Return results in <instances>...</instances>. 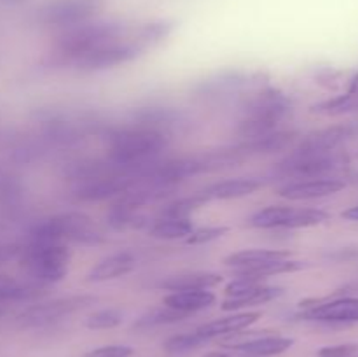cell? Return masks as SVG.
Wrapping results in <instances>:
<instances>
[{
	"mask_svg": "<svg viewBox=\"0 0 358 357\" xmlns=\"http://www.w3.org/2000/svg\"><path fill=\"white\" fill-rule=\"evenodd\" d=\"M170 144V135L150 126L129 122L108 132L107 158L135 177L142 164L161 158Z\"/></svg>",
	"mask_w": 358,
	"mask_h": 357,
	"instance_id": "1",
	"label": "cell"
},
{
	"mask_svg": "<svg viewBox=\"0 0 358 357\" xmlns=\"http://www.w3.org/2000/svg\"><path fill=\"white\" fill-rule=\"evenodd\" d=\"M292 112V102L287 94L276 90H264L248 100L243 108V118L238 122V135L243 140L266 135L285 121Z\"/></svg>",
	"mask_w": 358,
	"mask_h": 357,
	"instance_id": "2",
	"label": "cell"
},
{
	"mask_svg": "<svg viewBox=\"0 0 358 357\" xmlns=\"http://www.w3.org/2000/svg\"><path fill=\"white\" fill-rule=\"evenodd\" d=\"M28 241H76L83 245H96L103 241V237L86 214L62 212L35 223L28 233Z\"/></svg>",
	"mask_w": 358,
	"mask_h": 357,
	"instance_id": "3",
	"label": "cell"
},
{
	"mask_svg": "<svg viewBox=\"0 0 358 357\" xmlns=\"http://www.w3.org/2000/svg\"><path fill=\"white\" fill-rule=\"evenodd\" d=\"M126 35V27L117 21H84L65 28L56 38V52L62 63H69L76 56L94 48L117 41Z\"/></svg>",
	"mask_w": 358,
	"mask_h": 357,
	"instance_id": "4",
	"label": "cell"
},
{
	"mask_svg": "<svg viewBox=\"0 0 358 357\" xmlns=\"http://www.w3.org/2000/svg\"><path fill=\"white\" fill-rule=\"evenodd\" d=\"M70 248L59 241H28L21 262L38 286H51L69 273Z\"/></svg>",
	"mask_w": 358,
	"mask_h": 357,
	"instance_id": "5",
	"label": "cell"
},
{
	"mask_svg": "<svg viewBox=\"0 0 358 357\" xmlns=\"http://www.w3.org/2000/svg\"><path fill=\"white\" fill-rule=\"evenodd\" d=\"M348 164V158L341 150L332 153H310V150L292 149L289 156L275 164V174L287 178H318L327 177L332 172H338Z\"/></svg>",
	"mask_w": 358,
	"mask_h": 357,
	"instance_id": "6",
	"label": "cell"
},
{
	"mask_svg": "<svg viewBox=\"0 0 358 357\" xmlns=\"http://www.w3.org/2000/svg\"><path fill=\"white\" fill-rule=\"evenodd\" d=\"M142 51L143 48L136 42V38L128 41L126 37H122L76 56L73 59H70L69 65L77 70H83V72H96V70L114 69V66L133 62L135 58H138Z\"/></svg>",
	"mask_w": 358,
	"mask_h": 357,
	"instance_id": "7",
	"label": "cell"
},
{
	"mask_svg": "<svg viewBox=\"0 0 358 357\" xmlns=\"http://www.w3.org/2000/svg\"><path fill=\"white\" fill-rule=\"evenodd\" d=\"M94 303H96V296H91V294H72V296L56 298V300L34 304L24 310L20 315V322L23 328H44V326L55 324L63 317H69V315L84 310Z\"/></svg>",
	"mask_w": 358,
	"mask_h": 357,
	"instance_id": "8",
	"label": "cell"
},
{
	"mask_svg": "<svg viewBox=\"0 0 358 357\" xmlns=\"http://www.w3.org/2000/svg\"><path fill=\"white\" fill-rule=\"evenodd\" d=\"M101 0H52L38 13V20L45 27L70 28L90 21L98 13Z\"/></svg>",
	"mask_w": 358,
	"mask_h": 357,
	"instance_id": "9",
	"label": "cell"
},
{
	"mask_svg": "<svg viewBox=\"0 0 358 357\" xmlns=\"http://www.w3.org/2000/svg\"><path fill=\"white\" fill-rule=\"evenodd\" d=\"M136 182L133 175L128 174H112L103 175V177L91 178V181L79 182L73 188L72 195L77 202L84 203H96L107 202V200H117L122 195L135 188Z\"/></svg>",
	"mask_w": 358,
	"mask_h": 357,
	"instance_id": "10",
	"label": "cell"
},
{
	"mask_svg": "<svg viewBox=\"0 0 358 357\" xmlns=\"http://www.w3.org/2000/svg\"><path fill=\"white\" fill-rule=\"evenodd\" d=\"M346 188V182L341 178L318 177V178H301V181H290L283 184L276 191L280 198L290 200V202H304V200L327 198L336 195Z\"/></svg>",
	"mask_w": 358,
	"mask_h": 357,
	"instance_id": "11",
	"label": "cell"
},
{
	"mask_svg": "<svg viewBox=\"0 0 358 357\" xmlns=\"http://www.w3.org/2000/svg\"><path fill=\"white\" fill-rule=\"evenodd\" d=\"M358 135V122H345V125L329 126L325 130L311 133L301 140L299 146L294 149L297 150H310V153H332L339 150L343 144L352 140Z\"/></svg>",
	"mask_w": 358,
	"mask_h": 357,
	"instance_id": "12",
	"label": "cell"
},
{
	"mask_svg": "<svg viewBox=\"0 0 358 357\" xmlns=\"http://www.w3.org/2000/svg\"><path fill=\"white\" fill-rule=\"evenodd\" d=\"M308 321L325 322V324H352L358 322V298H338L324 301L303 312Z\"/></svg>",
	"mask_w": 358,
	"mask_h": 357,
	"instance_id": "13",
	"label": "cell"
},
{
	"mask_svg": "<svg viewBox=\"0 0 358 357\" xmlns=\"http://www.w3.org/2000/svg\"><path fill=\"white\" fill-rule=\"evenodd\" d=\"M294 338L282 335L248 336L247 340H227L226 349L236 350L243 357H273L292 349Z\"/></svg>",
	"mask_w": 358,
	"mask_h": 357,
	"instance_id": "14",
	"label": "cell"
},
{
	"mask_svg": "<svg viewBox=\"0 0 358 357\" xmlns=\"http://www.w3.org/2000/svg\"><path fill=\"white\" fill-rule=\"evenodd\" d=\"M262 317L261 312H236V314L226 315V317L215 318L212 322H206V324L199 326L196 331L210 340L213 338H222V336H233L238 332L245 331V329L250 328L252 324L259 321Z\"/></svg>",
	"mask_w": 358,
	"mask_h": 357,
	"instance_id": "15",
	"label": "cell"
},
{
	"mask_svg": "<svg viewBox=\"0 0 358 357\" xmlns=\"http://www.w3.org/2000/svg\"><path fill=\"white\" fill-rule=\"evenodd\" d=\"M296 132H289V130H275L266 135L254 136V139H247L243 142L236 144V149L243 154L245 158L259 156V154H273L285 150L296 142Z\"/></svg>",
	"mask_w": 358,
	"mask_h": 357,
	"instance_id": "16",
	"label": "cell"
},
{
	"mask_svg": "<svg viewBox=\"0 0 358 357\" xmlns=\"http://www.w3.org/2000/svg\"><path fill=\"white\" fill-rule=\"evenodd\" d=\"M289 258H292L289 251H278V248H245V251H238L227 255L224 259V265L233 268L236 273H240Z\"/></svg>",
	"mask_w": 358,
	"mask_h": 357,
	"instance_id": "17",
	"label": "cell"
},
{
	"mask_svg": "<svg viewBox=\"0 0 358 357\" xmlns=\"http://www.w3.org/2000/svg\"><path fill=\"white\" fill-rule=\"evenodd\" d=\"M262 188V181L254 177H238V178H226V181H219L215 184L205 188L201 192L203 198L206 202L212 200H240L245 196L254 195L255 191Z\"/></svg>",
	"mask_w": 358,
	"mask_h": 357,
	"instance_id": "18",
	"label": "cell"
},
{
	"mask_svg": "<svg viewBox=\"0 0 358 357\" xmlns=\"http://www.w3.org/2000/svg\"><path fill=\"white\" fill-rule=\"evenodd\" d=\"M136 266V255L129 251H119L98 261L87 273V282H107L119 279Z\"/></svg>",
	"mask_w": 358,
	"mask_h": 357,
	"instance_id": "19",
	"label": "cell"
},
{
	"mask_svg": "<svg viewBox=\"0 0 358 357\" xmlns=\"http://www.w3.org/2000/svg\"><path fill=\"white\" fill-rule=\"evenodd\" d=\"M133 122H138V125L150 126V128H156L159 132L168 133L170 135L175 130L182 128V126L187 122L185 115L182 114L177 108L170 107H145L140 108L133 114Z\"/></svg>",
	"mask_w": 358,
	"mask_h": 357,
	"instance_id": "20",
	"label": "cell"
},
{
	"mask_svg": "<svg viewBox=\"0 0 358 357\" xmlns=\"http://www.w3.org/2000/svg\"><path fill=\"white\" fill-rule=\"evenodd\" d=\"M217 301L215 293L210 289H194V290H173L163 298V304L182 312L185 315L196 314V312L206 310Z\"/></svg>",
	"mask_w": 358,
	"mask_h": 357,
	"instance_id": "21",
	"label": "cell"
},
{
	"mask_svg": "<svg viewBox=\"0 0 358 357\" xmlns=\"http://www.w3.org/2000/svg\"><path fill=\"white\" fill-rule=\"evenodd\" d=\"M222 282V275L215 272H185L161 280L159 287L164 290H194V289H212Z\"/></svg>",
	"mask_w": 358,
	"mask_h": 357,
	"instance_id": "22",
	"label": "cell"
},
{
	"mask_svg": "<svg viewBox=\"0 0 358 357\" xmlns=\"http://www.w3.org/2000/svg\"><path fill=\"white\" fill-rule=\"evenodd\" d=\"M282 294H283L282 287H273V286H266V284H261V286L254 287V289L247 290V293L240 294V296L226 298V301L222 303V310L238 312V310H243V308L259 307V304L269 303V301L282 296Z\"/></svg>",
	"mask_w": 358,
	"mask_h": 357,
	"instance_id": "23",
	"label": "cell"
},
{
	"mask_svg": "<svg viewBox=\"0 0 358 357\" xmlns=\"http://www.w3.org/2000/svg\"><path fill=\"white\" fill-rule=\"evenodd\" d=\"M248 83H250L248 77L241 76V74H224L217 79L205 80L198 88V93L205 98H217L219 100V98L233 97L234 93H240L241 88L247 86Z\"/></svg>",
	"mask_w": 358,
	"mask_h": 357,
	"instance_id": "24",
	"label": "cell"
},
{
	"mask_svg": "<svg viewBox=\"0 0 358 357\" xmlns=\"http://www.w3.org/2000/svg\"><path fill=\"white\" fill-rule=\"evenodd\" d=\"M194 230L191 217H159L150 224L149 234L157 240H185Z\"/></svg>",
	"mask_w": 358,
	"mask_h": 357,
	"instance_id": "25",
	"label": "cell"
},
{
	"mask_svg": "<svg viewBox=\"0 0 358 357\" xmlns=\"http://www.w3.org/2000/svg\"><path fill=\"white\" fill-rule=\"evenodd\" d=\"M140 209L128 205L122 200H115L107 212V223L112 230L126 231L142 227L145 224V217L140 216Z\"/></svg>",
	"mask_w": 358,
	"mask_h": 357,
	"instance_id": "26",
	"label": "cell"
},
{
	"mask_svg": "<svg viewBox=\"0 0 358 357\" xmlns=\"http://www.w3.org/2000/svg\"><path fill=\"white\" fill-rule=\"evenodd\" d=\"M331 219V214L324 209L315 206H289L283 230H301V227H311L324 224Z\"/></svg>",
	"mask_w": 358,
	"mask_h": 357,
	"instance_id": "27",
	"label": "cell"
},
{
	"mask_svg": "<svg viewBox=\"0 0 358 357\" xmlns=\"http://www.w3.org/2000/svg\"><path fill=\"white\" fill-rule=\"evenodd\" d=\"M287 212H289L287 205H269L266 209L257 210L248 219V226L257 227V230H283Z\"/></svg>",
	"mask_w": 358,
	"mask_h": 357,
	"instance_id": "28",
	"label": "cell"
},
{
	"mask_svg": "<svg viewBox=\"0 0 358 357\" xmlns=\"http://www.w3.org/2000/svg\"><path fill=\"white\" fill-rule=\"evenodd\" d=\"M189 315L182 314V312L173 310V308L163 307L159 308H152L147 314H143L138 321L135 322V328L143 329V328H159V326H168V324H175V322H180L184 318H187Z\"/></svg>",
	"mask_w": 358,
	"mask_h": 357,
	"instance_id": "29",
	"label": "cell"
},
{
	"mask_svg": "<svg viewBox=\"0 0 358 357\" xmlns=\"http://www.w3.org/2000/svg\"><path fill=\"white\" fill-rule=\"evenodd\" d=\"M208 343V340L203 338L198 331L191 332H180V335H175L171 338H168L166 342L163 343L164 352L171 354V356H180V354L192 352V350L199 349L201 345Z\"/></svg>",
	"mask_w": 358,
	"mask_h": 357,
	"instance_id": "30",
	"label": "cell"
},
{
	"mask_svg": "<svg viewBox=\"0 0 358 357\" xmlns=\"http://www.w3.org/2000/svg\"><path fill=\"white\" fill-rule=\"evenodd\" d=\"M206 202L201 196V192H194L192 196H185V198L173 200V202L166 203V205L161 209L159 217H191L192 212L203 206Z\"/></svg>",
	"mask_w": 358,
	"mask_h": 357,
	"instance_id": "31",
	"label": "cell"
},
{
	"mask_svg": "<svg viewBox=\"0 0 358 357\" xmlns=\"http://www.w3.org/2000/svg\"><path fill=\"white\" fill-rule=\"evenodd\" d=\"M124 321V314L119 308H103L86 318V326L90 329H112L117 328Z\"/></svg>",
	"mask_w": 358,
	"mask_h": 357,
	"instance_id": "32",
	"label": "cell"
},
{
	"mask_svg": "<svg viewBox=\"0 0 358 357\" xmlns=\"http://www.w3.org/2000/svg\"><path fill=\"white\" fill-rule=\"evenodd\" d=\"M229 233V227L227 226H205L198 227V230H192V233L185 238V244L189 245H205L210 241H215L219 238L226 237Z\"/></svg>",
	"mask_w": 358,
	"mask_h": 357,
	"instance_id": "33",
	"label": "cell"
},
{
	"mask_svg": "<svg viewBox=\"0 0 358 357\" xmlns=\"http://www.w3.org/2000/svg\"><path fill=\"white\" fill-rule=\"evenodd\" d=\"M133 349L129 345H103L90 350L84 357H131Z\"/></svg>",
	"mask_w": 358,
	"mask_h": 357,
	"instance_id": "34",
	"label": "cell"
},
{
	"mask_svg": "<svg viewBox=\"0 0 358 357\" xmlns=\"http://www.w3.org/2000/svg\"><path fill=\"white\" fill-rule=\"evenodd\" d=\"M358 354L357 343H341V345H329L318 350V357H350Z\"/></svg>",
	"mask_w": 358,
	"mask_h": 357,
	"instance_id": "35",
	"label": "cell"
},
{
	"mask_svg": "<svg viewBox=\"0 0 358 357\" xmlns=\"http://www.w3.org/2000/svg\"><path fill=\"white\" fill-rule=\"evenodd\" d=\"M343 217L348 220H358V205L350 206L348 210H345V212H343Z\"/></svg>",
	"mask_w": 358,
	"mask_h": 357,
	"instance_id": "36",
	"label": "cell"
},
{
	"mask_svg": "<svg viewBox=\"0 0 358 357\" xmlns=\"http://www.w3.org/2000/svg\"><path fill=\"white\" fill-rule=\"evenodd\" d=\"M205 357H231L229 354H224V352H210L206 354Z\"/></svg>",
	"mask_w": 358,
	"mask_h": 357,
	"instance_id": "37",
	"label": "cell"
},
{
	"mask_svg": "<svg viewBox=\"0 0 358 357\" xmlns=\"http://www.w3.org/2000/svg\"><path fill=\"white\" fill-rule=\"evenodd\" d=\"M350 357H358V354H355V356H350Z\"/></svg>",
	"mask_w": 358,
	"mask_h": 357,
	"instance_id": "38",
	"label": "cell"
}]
</instances>
